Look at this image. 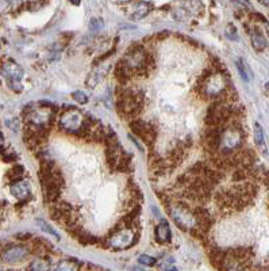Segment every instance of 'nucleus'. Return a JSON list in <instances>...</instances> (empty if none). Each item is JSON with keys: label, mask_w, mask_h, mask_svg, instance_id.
I'll list each match as a JSON object with an SVG mask.
<instances>
[{"label": "nucleus", "mask_w": 269, "mask_h": 271, "mask_svg": "<svg viewBox=\"0 0 269 271\" xmlns=\"http://www.w3.org/2000/svg\"><path fill=\"white\" fill-rule=\"evenodd\" d=\"M143 93L139 89L123 88L118 95V111L120 116L135 120L143 107Z\"/></svg>", "instance_id": "nucleus-1"}, {"label": "nucleus", "mask_w": 269, "mask_h": 271, "mask_svg": "<svg viewBox=\"0 0 269 271\" xmlns=\"http://www.w3.org/2000/svg\"><path fill=\"white\" fill-rule=\"evenodd\" d=\"M168 213L170 214L172 220L176 222L177 227H180L184 231H192L196 227V218L193 214V209L188 208L183 204L176 205H168Z\"/></svg>", "instance_id": "nucleus-2"}, {"label": "nucleus", "mask_w": 269, "mask_h": 271, "mask_svg": "<svg viewBox=\"0 0 269 271\" xmlns=\"http://www.w3.org/2000/svg\"><path fill=\"white\" fill-rule=\"evenodd\" d=\"M138 241L133 228H116L115 233L108 239V247L114 250H126Z\"/></svg>", "instance_id": "nucleus-3"}, {"label": "nucleus", "mask_w": 269, "mask_h": 271, "mask_svg": "<svg viewBox=\"0 0 269 271\" xmlns=\"http://www.w3.org/2000/svg\"><path fill=\"white\" fill-rule=\"evenodd\" d=\"M130 128L135 134L138 136L139 139L143 140V143L152 145V144H154V141H156L157 130H156L153 124L139 120V118H135V120H131Z\"/></svg>", "instance_id": "nucleus-4"}, {"label": "nucleus", "mask_w": 269, "mask_h": 271, "mask_svg": "<svg viewBox=\"0 0 269 271\" xmlns=\"http://www.w3.org/2000/svg\"><path fill=\"white\" fill-rule=\"evenodd\" d=\"M3 74L7 78L8 84L11 85V88H14L15 91H20V79L23 78V70L16 64L14 60H7L2 66Z\"/></svg>", "instance_id": "nucleus-5"}, {"label": "nucleus", "mask_w": 269, "mask_h": 271, "mask_svg": "<svg viewBox=\"0 0 269 271\" xmlns=\"http://www.w3.org/2000/svg\"><path fill=\"white\" fill-rule=\"evenodd\" d=\"M29 255H30V251L25 245H10L2 252V259L6 263H19Z\"/></svg>", "instance_id": "nucleus-6"}, {"label": "nucleus", "mask_w": 269, "mask_h": 271, "mask_svg": "<svg viewBox=\"0 0 269 271\" xmlns=\"http://www.w3.org/2000/svg\"><path fill=\"white\" fill-rule=\"evenodd\" d=\"M221 133L222 128H208L203 133L202 141H203L204 148L210 152H218L219 151V143H221Z\"/></svg>", "instance_id": "nucleus-7"}, {"label": "nucleus", "mask_w": 269, "mask_h": 271, "mask_svg": "<svg viewBox=\"0 0 269 271\" xmlns=\"http://www.w3.org/2000/svg\"><path fill=\"white\" fill-rule=\"evenodd\" d=\"M10 191L18 199H26L30 195V183L27 180H22V179L12 182L10 186Z\"/></svg>", "instance_id": "nucleus-8"}, {"label": "nucleus", "mask_w": 269, "mask_h": 271, "mask_svg": "<svg viewBox=\"0 0 269 271\" xmlns=\"http://www.w3.org/2000/svg\"><path fill=\"white\" fill-rule=\"evenodd\" d=\"M250 39H252V45L256 51H264L268 45V41H266L265 35L262 34V31L258 29V27H253L250 30Z\"/></svg>", "instance_id": "nucleus-9"}, {"label": "nucleus", "mask_w": 269, "mask_h": 271, "mask_svg": "<svg viewBox=\"0 0 269 271\" xmlns=\"http://www.w3.org/2000/svg\"><path fill=\"white\" fill-rule=\"evenodd\" d=\"M156 240L158 243L165 244L170 241V228L169 224L166 221H161L160 224L156 227Z\"/></svg>", "instance_id": "nucleus-10"}, {"label": "nucleus", "mask_w": 269, "mask_h": 271, "mask_svg": "<svg viewBox=\"0 0 269 271\" xmlns=\"http://www.w3.org/2000/svg\"><path fill=\"white\" fill-rule=\"evenodd\" d=\"M81 264L75 259H64L60 260L57 264H56V268L54 271H80Z\"/></svg>", "instance_id": "nucleus-11"}, {"label": "nucleus", "mask_w": 269, "mask_h": 271, "mask_svg": "<svg viewBox=\"0 0 269 271\" xmlns=\"http://www.w3.org/2000/svg\"><path fill=\"white\" fill-rule=\"evenodd\" d=\"M52 268V264L47 259H43V258H38V259L33 260L29 267H27V271H50Z\"/></svg>", "instance_id": "nucleus-12"}, {"label": "nucleus", "mask_w": 269, "mask_h": 271, "mask_svg": "<svg viewBox=\"0 0 269 271\" xmlns=\"http://www.w3.org/2000/svg\"><path fill=\"white\" fill-rule=\"evenodd\" d=\"M135 12L133 14V15H130V18L133 20H138L141 19V18H143L145 15H148L149 14V8L152 7V4H148V3H138L137 6H135Z\"/></svg>", "instance_id": "nucleus-13"}, {"label": "nucleus", "mask_w": 269, "mask_h": 271, "mask_svg": "<svg viewBox=\"0 0 269 271\" xmlns=\"http://www.w3.org/2000/svg\"><path fill=\"white\" fill-rule=\"evenodd\" d=\"M254 140H256V144H257L258 148L265 149V144H264V132H262V128L260 126V124H254Z\"/></svg>", "instance_id": "nucleus-14"}, {"label": "nucleus", "mask_w": 269, "mask_h": 271, "mask_svg": "<svg viewBox=\"0 0 269 271\" xmlns=\"http://www.w3.org/2000/svg\"><path fill=\"white\" fill-rule=\"evenodd\" d=\"M237 68H238L239 71V75H241V78L243 79V80H250V78H252V72H250L249 66L246 65V62L243 61V60H238L237 61Z\"/></svg>", "instance_id": "nucleus-15"}, {"label": "nucleus", "mask_w": 269, "mask_h": 271, "mask_svg": "<svg viewBox=\"0 0 269 271\" xmlns=\"http://www.w3.org/2000/svg\"><path fill=\"white\" fill-rule=\"evenodd\" d=\"M37 224H38L39 227H41V229H42V231H45L46 233H49V235L54 236L56 239H58V237H60V236H58V233L56 232V231H54L53 228H50L49 224H47V222H45L43 220H37Z\"/></svg>", "instance_id": "nucleus-16"}, {"label": "nucleus", "mask_w": 269, "mask_h": 271, "mask_svg": "<svg viewBox=\"0 0 269 271\" xmlns=\"http://www.w3.org/2000/svg\"><path fill=\"white\" fill-rule=\"evenodd\" d=\"M138 262L142 264V266H148V267H152V266L156 264V259L150 255H141L138 258Z\"/></svg>", "instance_id": "nucleus-17"}, {"label": "nucleus", "mask_w": 269, "mask_h": 271, "mask_svg": "<svg viewBox=\"0 0 269 271\" xmlns=\"http://www.w3.org/2000/svg\"><path fill=\"white\" fill-rule=\"evenodd\" d=\"M72 98H74L76 102L81 103V105H85V103L88 102V98H87V95H85L83 91H75V93L72 94Z\"/></svg>", "instance_id": "nucleus-18"}, {"label": "nucleus", "mask_w": 269, "mask_h": 271, "mask_svg": "<svg viewBox=\"0 0 269 271\" xmlns=\"http://www.w3.org/2000/svg\"><path fill=\"white\" fill-rule=\"evenodd\" d=\"M226 35L230 39H237L238 38V35H237V29H235L233 25H229L226 29Z\"/></svg>", "instance_id": "nucleus-19"}, {"label": "nucleus", "mask_w": 269, "mask_h": 271, "mask_svg": "<svg viewBox=\"0 0 269 271\" xmlns=\"http://www.w3.org/2000/svg\"><path fill=\"white\" fill-rule=\"evenodd\" d=\"M161 268H162V271H177V268L175 267V266H173V263L172 262H168V260H166V262H164V263L161 264Z\"/></svg>", "instance_id": "nucleus-20"}, {"label": "nucleus", "mask_w": 269, "mask_h": 271, "mask_svg": "<svg viewBox=\"0 0 269 271\" xmlns=\"http://www.w3.org/2000/svg\"><path fill=\"white\" fill-rule=\"evenodd\" d=\"M4 147V137L3 134L0 133V148H3Z\"/></svg>", "instance_id": "nucleus-21"}, {"label": "nucleus", "mask_w": 269, "mask_h": 271, "mask_svg": "<svg viewBox=\"0 0 269 271\" xmlns=\"http://www.w3.org/2000/svg\"><path fill=\"white\" fill-rule=\"evenodd\" d=\"M265 87H266V89H268V91H269V83H268V84L265 85Z\"/></svg>", "instance_id": "nucleus-22"}, {"label": "nucleus", "mask_w": 269, "mask_h": 271, "mask_svg": "<svg viewBox=\"0 0 269 271\" xmlns=\"http://www.w3.org/2000/svg\"><path fill=\"white\" fill-rule=\"evenodd\" d=\"M266 29H268V31H269V25L268 24H266Z\"/></svg>", "instance_id": "nucleus-23"}, {"label": "nucleus", "mask_w": 269, "mask_h": 271, "mask_svg": "<svg viewBox=\"0 0 269 271\" xmlns=\"http://www.w3.org/2000/svg\"><path fill=\"white\" fill-rule=\"evenodd\" d=\"M0 220H2V217H0Z\"/></svg>", "instance_id": "nucleus-24"}]
</instances>
